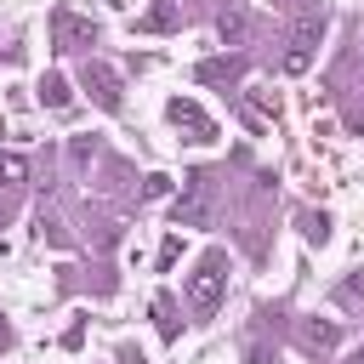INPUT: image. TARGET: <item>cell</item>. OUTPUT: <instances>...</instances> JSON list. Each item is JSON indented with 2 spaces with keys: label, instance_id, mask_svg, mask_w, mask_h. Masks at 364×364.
I'll return each instance as SVG.
<instances>
[{
  "label": "cell",
  "instance_id": "obj_1",
  "mask_svg": "<svg viewBox=\"0 0 364 364\" xmlns=\"http://www.w3.org/2000/svg\"><path fill=\"white\" fill-rule=\"evenodd\" d=\"M222 296H228V256L210 250V256H199V267L188 273V307H193L199 318H210V313L222 307Z\"/></svg>",
  "mask_w": 364,
  "mask_h": 364
},
{
  "label": "cell",
  "instance_id": "obj_2",
  "mask_svg": "<svg viewBox=\"0 0 364 364\" xmlns=\"http://www.w3.org/2000/svg\"><path fill=\"white\" fill-rule=\"evenodd\" d=\"M80 85L91 91V102H97V108H108V114H119V108H125V80H119V68H108V63H97V57H91V63L80 68Z\"/></svg>",
  "mask_w": 364,
  "mask_h": 364
},
{
  "label": "cell",
  "instance_id": "obj_3",
  "mask_svg": "<svg viewBox=\"0 0 364 364\" xmlns=\"http://www.w3.org/2000/svg\"><path fill=\"white\" fill-rule=\"evenodd\" d=\"M318 34H324V11H301V17H296V28H290L284 74H307V63H313V46H318Z\"/></svg>",
  "mask_w": 364,
  "mask_h": 364
},
{
  "label": "cell",
  "instance_id": "obj_4",
  "mask_svg": "<svg viewBox=\"0 0 364 364\" xmlns=\"http://www.w3.org/2000/svg\"><path fill=\"white\" fill-rule=\"evenodd\" d=\"M165 119L176 125V131H188V142H210L216 136V125L199 114V102H188V97H171L165 102Z\"/></svg>",
  "mask_w": 364,
  "mask_h": 364
},
{
  "label": "cell",
  "instance_id": "obj_5",
  "mask_svg": "<svg viewBox=\"0 0 364 364\" xmlns=\"http://www.w3.org/2000/svg\"><path fill=\"white\" fill-rule=\"evenodd\" d=\"M51 40H57V51H80V46L97 40V23L91 17H74V11H57L51 17Z\"/></svg>",
  "mask_w": 364,
  "mask_h": 364
},
{
  "label": "cell",
  "instance_id": "obj_6",
  "mask_svg": "<svg viewBox=\"0 0 364 364\" xmlns=\"http://www.w3.org/2000/svg\"><path fill=\"white\" fill-rule=\"evenodd\" d=\"M245 74V57H205L199 63V80H239Z\"/></svg>",
  "mask_w": 364,
  "mask_h": 364
},
{
  "label": "cell",
  "instance_id": "obj_7",
  "mask_svg": "<svg viewBox=\"0 0 364 364\" xmlns=\"http://www.w3.org/2000/svg\"><path fill=\"white\" fill-rule=\"evenodd\" d=\"M40 102H46V108H68V102H74L68 80H63V74H46V80H40Z\"/></svg>",
  "mask_w": 364,
  "mask_h": 364
},
{
  "label": "cell",
  "instance_id": "obj_8",
  "mask_svg": "<svg viewBox=\"0 0 364 364\" xmlns=\"http://www.w3.org/2000/svg\"><path fill=\"white\" fill-rule=\"evenodd\" d=\"M154 318H159V336H165V341H176V330H182V324H176V301H171V296H159V301H154Z\"/></svg>",
  "mask_w": 364,
  "mask_h": 364
},
{
  "label": "cell",
  "instance_id": "obj_9",
  "mask_svg": "<svg viewBox=\"0 0 364 364\" xmlns=\"http://www.w3.org/2000/svg\"><path fill=\"white\" fill-rule=\"evenodd\" d=\"M17 182H28V165L17 154H0V188H17Z\"/></svg>",
  "mask_w": 364,
  "mask_h": 364
},
{
  "label": "cell",
  "instance_id": "obj_10",
  "mask_svg": "<svg viewBox=\"0 0 364 364\" xmlns=\"http://www.w3.org/2000/svg\"><path fill=\"white\" fill-rule=\"evenodd\" d=\"M301 341L307 347H336V324H318L313 318V324H301Z\"/></svg>",
  "mask_w": 364,
  "mask_h": 364
},
{
  "label": "cell",
  "instance_id": "obj_11",
  "mask_svg": "<svg viewBox=\"0 0 364 364\" xmlns=\"http://www.w3.org/2000/svg\"><path fill=\"white\" fill-rule=\"evenodd\" d=\"M216 28H222V40H245V28H250V23H245V11H222V23H216Z\"/></svg>",
  "mask_w": 364,
  "mask_h": 364
},
{
  "label": "cell",
  "instance_id": "obj_12",
  "mask_svg": "<svg viewBox=\"0 0 364 364\" xmlns=\"http://www.w3.org/2000/svg\"><path fill=\"white\" fill-rule=\"evenodd\" d=\"M142 28H176V11H171V6H154V11L142 17Z\"/></svg>",
  "mask_w": 364,
  "mask_h": 364
},
{
  "label": "cell",
  "instance_id": "obj_13",
  "mask_svg": "<svg viewBox=\"0 0 364 364\" xmlns=\"http://www.w3.org/2000/svg\"><path fill=\"white\" fill-rule=\"evenodd\" d=\"M301 233H307L313 245H324V239H330V222H324V216H307V222H301Z\"/></svg>",
  "mask_w": 364,
  "mask_h": 364
},
{
  "label": "cell",
  "instance_id": "obj_14",
  "mask_svg": "<svg viewBox=\"0 0 364 364\" xmlns=\"http://www.w3.org/2000/svg\"><path fill=\"white\" fill-rule=\"evenodd\" d=\"M6 347H11V324L0 318V353H6Z\"/></svg>",
  "mask_w": 364,
  "mask_h": 364
},
{
  "label": "cell",
  "instance_id": "obj_15",
  "mask_svg": "<svg viewBox=\"0 0 364 364\" xmlns=\"http://www.w3.org/2000/svg\"><path fill=\"white\" fill-rule=\"evenodd\" d=\"M353 125H358V131H364V108H358V114H353Z\"/></svg>",
  "mask_w": 364,
  "mask_h": 364
},
{
  "label": "cell",
  "instance_id": "obj_16",
  "mask_svg": "<svg viewBox=\"0 0 364 364\" xmlns=\"http://www.w3.org/2000/svg\"><path fill=\"white\" fill-rule=\"evenodd\" d=\"M353 364H364V353H358V358H353Z\"/></svg>",
  "mask_w": 364,
  "mask_h": 364
}]
</instances>
